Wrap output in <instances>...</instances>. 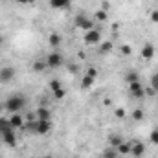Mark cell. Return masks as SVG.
Instances as JSON below:
<instances>
[{"instance_id": "1", "label": "cell", "mask_w": 158, "mask_h": 158, "mask_svg": "<svg viewBox=\"0 0 158 158\" xmlns=\"http://www.w3.org/2000/svg\"><path fill=\"white\" fill-rule=\"evenodd\" d=\"M26 103H28V99H26L24 94H13L6 99V110L11 112V114H17L26 107Z\"/></svg>"}, {"instance_id": "2", "label": "cell", "mask_w": 158, "mask_h": 158, "mask_svg": "<svg viewBox=\"0 0 158 158\" xmlns=\"http://www.w3.org/2000/svg\"><path fill=\"white\" fill-rule=\"evenodd\" d=\"M63 63H64V59L59 52H50L48 57H46V66L48 68H59Z\"/></svg>"}, {"instance_id": "3", "label": "cell", "mask_w": 158, "mask_h": 158, "mask_svg": "<svg viewBox=\"0 0 158 158\" xmlns=\"http://www.w3.org/2000/svg\"><path fill=\"white\" fill-rule=\"evenodd\" d=\"M52 131V119H35V132L37 134H48Z\"/></svg>"}, {"instance_id": "4", "label": "cell", "mask_w": 158, "mask_h": 158, "mask_svg": "<svg viewBox=\"0 0 158 158\" xmlns=\"http://www.w3.org/2000/svg\"><path fill=\"white\" fill-rule=\"evenodd\" d=\"M15 68L13 66H2L0 68V83H11L15 79Z\"/></svg>"}, {"instance_id": "5", "label": "cell", "mask_w": 158, "mask_h": 158, "mask_svg": "<svg viewBox=\"0 0 158 158\" xmlns=\"http://www.w3.org/2000/svg\"><path fill=\"white\" fill-rule=\"evenodd\" d=\"M129 92H131V96H132V98H138V99H142V98L145 96V88L142 86V83H140V81L131 83V85H129Z\"/></svg>"}, {"instance_id": "6", "label": "cell", "mask_w": 158, "mask_h": 158, "mask_svg": "<svg viewBox=\"0 0 158 158\" xmlns=\"http://www.w3.org/2000/svg\"><path fill=\"white\" fill-rule=\"evenodd\" d=\"M76 26L81 28V30H85V31H90V30H94V20L86 19L85 15H77L76 17Z\"/></svg>"}, {"instance_id": "7", "label": "cell", "mask_w": 158, "mask_h": 158, "mask_svg": "<svg viewBox=\"0 0 158 158\" xmlns=\"http://www.w3.org/2000/svg\"><path fill=\"white\" fill-rule=\"evenodd\" d=\"M83 40L86 42V44H98L99 40H101V33H99V30H90V31H86L85 35H83Z\"/></svg>"}, {"instance_id": "8", "label": "cell", "mask_w": 158, "mask_h": 158, "mask_svg": "<svg viewBox=\"0 0 158 158\" xmlns=\"http://www.w3.org/2000/svg\"><path fill=\"white\" fill-rule=\"evenodd\" d=\"M2 140H4V143L6 145H9V147H17V136H15V132H13V129L11 131H6L4 134H2Z\"/></svg>"}, {"instance_id": "9", "label": "cell", "mask_w": 158, "mask_h": 158, "mask_svg": "<svg viewBox=\"0 0 158 158\" xmlns=\"http://www.w3.org/2000/svg\"><path fill=\"white\" fill-rule=\"evenodd\" d=\"M9 123H11V127H13V129H22V127H24V123H26V119H24V116H22L20 112H17V114H11Z\"/></svg>"}, {"instance_id": "10", "label": "cell", "mask_w": 158, "mask_h": 158, "mask_svg": "<svg viewBox=\"0 0 158 158\" xmlns=\"http://www.w3.org/2000/svg\"><path fill=\"white\" fill-rule=\"evenodd\" d=\"M131 155L134 158H142L145 155V145L142 143V142H136V143H132L131 145Z\"/></svg>"}, {"instance_id": "11", "label": "cell", "mask_w": 158, "mask_h": 158, "mask_svg": "<svg viewBox=\"0 0 158 158\" xmlns=\"http://www.w3.org/2000/svg\"><path fill=\"white\" fill-rule=\"evenodd\" d=\"M48 4L52 9H68L72 6V0H50Z\"/></svg>"}, {"instance_id": "12", "label": "cell", "mask_w": 158, "mask_h": 158, "mask_svg": "<svg viewBox=\"0 0 158 158\" xmlns=\"http://www.w3.org/2000/svg\"><path fill=\"white\" fill-rule=\"evenodd\" d=\"M142 57H143V59H147V61L155 57V46H153L151 42L143 44V48H142Z\"/></svg>"}, {"instance_id": "13", "label": "cell", "mask_w": 158, "mask_h": 158, "mask_svg": "<svg viewBox=\"0 0 158 158\" xmlns=\"http://www.w3.org/2000/svg\"><path fill=\"white\" fill-rule=\"evenodd\" d=\"M35 116H37V119H52V112H50V109L40 107V109H37Z\"/></svg>"}, {"instance_id": "14", "label": "cell", "mask_w": 158, "mask_h": 158, "mask_svg": "<svg viewBox=\"0 0 158 158\" xmlns=\"http://www.w3.org/2000/svg\"><path fill=\"white\" fill-rule=\"evenodd\" d=\"M94 81H96L94 77H90V76H86V74H85V77L81 79V88L88 90L90 86H94Z\"/></svg>"}, {"instance_id": "15", "label": "cell", "mask_w": 158, "mask_h": 158, "mask_svg": "<svg viewBox=\"0 0 158 158\" xmlns=\"http://www.w3.org/2000/svg\"><path fill=\"white\" fill-rule=\"evenodd\" d=\"M116 151H118V155H131V145L125 143V142H121L118 147H116Z\"/></svg>"}, {"instance_id": "16", "label": "cell", "mask_w": 158, "mask_h": 158, "mask_svg": "<svg viewBox=\"0 0 158 158\" xmlns=\"http://www.w3.org/2000/svg\"><path fill=\"white\" fill-rule=\"evenodd\" d=\"M48 42H50L52 48H57V46L61 44V35H59V33H52L50 39H48Z\"/></svg>"}, {"instance_id": "17", "label": "cell", "mask_w": 158, "mask_h": 158, "mask_svg": "<svg viewBox=\"0 0 158 158\" xmlns=\"http://www.w3.org/2000/svg\"><path fill=\"white\" fill-rule=\"evenodd\" d=\"M101 158H118V151L112 149V147H107V149L101 153Z\"/></svg>"}, {"instance_id": "18", "label": "cell", "mask_w": 158, "mask_h": 158, "mask_svg": "<svg viewBox=\"0 0 158 158\" xmlns=\"http://www.w3.org/2000/svg\"><path fill=\"white\" fill-rule=\"evenodd\" d=\"M13 127H11V123H9V119L6 118H0V134H4L6 131H11Z\"/></svg>"}, {"instance_id": "19", "label": "cell", "mask_w": 158, "mask_h": 158, "mask_svg": "<svg viewBox=\"0 0 158 158\" xmlns=\"http://www.w3.org/2000/svg\"><path fill=\"white\" fill-rule=\"evenodd\" d=\"M94 19H96V20H99V22H105V20L109 19V13H107V11H103V9H99V11H96Z\"/></svg>"}, {"instance_id": "20", "label": "cell", "mask_w": 158, "mask_h": 158, "mask_svg": "<svg viewBox=\"0 0 158 158\" xmlns=\"http://www.w3.org/2000/svg\"><path fill=\"white\" fill-rule=\"evenodd\" d=\"M134 81H140V76H138L136 72H129V74L125 76V83H127V85H131V83H134Z\"/></svg>"}, {"instance_id": "21", "label": "cell", "mask_w": 158, "mask_h": 158, "mask_svg": "<svg viewBox=\"0 0 158 158\" xmlns=\"http://www.w3.org/2000/svg\"><path fill=\"white\" fill-rule=\"evenodd\" d=\"M112 48H114V46H112V42H103V44H101V48H99V53H103V55H105V53H110V52H112Z\"/></svg>"}, {"instance_id": "22", "label": "cell", "mask_w": 158, "mask_h": 158, "mask_svg": "<svg viewBox=\"0 0 158 158\" xmlns=\"http://www.w3.org/2000/svg\"><path fill=\"white\" fill-rule=\"evenodd\" d=\"M48 66H46V61H35L33 63V70L35 72H42V70H46Z\"/></svg>"}, {"instance_id": "23", "label": "cell", "mask_w": 158, "mask_h": 158, "mask_svg": "<svg viewBox=\"0 0 158 158\" xmlns=\"http://www.w3.org/2000/svg\"><path fill=\"white\" fill-rule=\"evenodd\" d=\"M48 86H50V90H52V92H55V90H59L63 85H61V81H57V79H52V81L48 83Z\"/></svg>"}, {"instance_id": "24", "label": "cell", "mask_w": 158, "mask_h": 158, "mask_svg": "<svg viewBox=\"0 0 158 158\" xmlns=\"http://www.w3.org/2000/svg\"><path fill=\"white\" fill-rule=\"evenodd\" d=\"M64 96H66V88H63V86H61L59 90H55V92H53V98H55V99H63Z\"/></svg>"}, {"instance_id": "25", "label": "cell", "mask_w": 158, "mask_h": 158, "mask_svg": "<svg viewBox=\"0 0 158 158\" xmlns=\"http://www.w3.org/2000/svg\"><path fill=\"white\" fill-rule=\"evenodd\" d=\"M143 116H145V114H143V110H142V109H136V110L132 112V118L136 119V121H142Z\"/></svg>"}, {"instance_id": "26", "label": "cell", "mask_w": 158, "mask_h": 158, "mask_svg": "<svg viewBox=\"0 0 158 158\" xmlns=\"http://www.w3.org/2000/svg\"><path fill=\"white\" fill-rule=\"evenodd\" d=\"M151 88L155 92H158V74H153L151 76Z\"/></svg>"}, {"instance_id": "27", "label": "cell", "mask_w": 158, "mask_h": 158, "mask_svg": "<svg viewBox=\"0 0 158 158\" xmlns=\"http://www.w3.org/2000/svg\"><path fill=\"white\" fill-rule=\"evenodd\" d=\"M149 140H151V143H155V145H158V129H155V131H151V134H149Z\"/></svg>"}, {"instance_id": "28", "label": "cell", "mask_w": 158, "mask_h": 158, "mask_svg": "<svg viewBox=\"0 0 158 158\" xmlns=\"http://www.w3.org/2000/svg\"><path fill=\"white\" fill-rule=\"evenodd\" d=\"M121 142H123V138L118 136V134H112V136H110V143H112V145H116V147H118Z\"/></svg>"}, {"instance_id": "29", "label": "cell", "mask_w": 158, "mask_h": 158, "mask_svg": "<svg viewBox=\"0 0 158 158\" xmlns=\"http://www.w3.org/2000/svg\"><path fill=\"white\" fill-rule=\"evenodd\" d=\"M121 53H125V55H131V53H132V48H131L129 44H123V46H121Z\"/></svg>"}, {"instance_id": "30", "label": "cell", "mask_w": 158, "mask_h": 158, "mask_svg": "<svg viewBox=\"0 0 158 158\" xmlns=\"http://www.w3.org/2000/svg\"><path fill=\"white\" fill-rule=\"evenodd\" d=\"M86 76H90V77H98V70H96V68H94V66H90V68H88V70H86Z\"/></svg>"}, {"instance_id": "31", "label": "cell", "mask_w": 158, "mask_h": 158, "mask_svg": "<svg viewBox=\"0 0 158 158\" xmlns=\"http://www.w3.org/2000/svg\"><path fill=\"white\" fill-rule=\"evenodd\" d=\"M114 114H116V118H125V116H127L125 109H116V112H114Z\"/></svg>"}, {"instance_id": "32", "label": "cell", "mask_w": 158, "mask_h": 158, "mask_svg": "<svg viewBox=\"0 0 158 158\" xmlns=\"http://www.w3.org/2000/svg\"><path fill=\"white\" fill-rule=\"evenodd\" d=\"M151 20H153L155 24H158V9H155V11H151Z\"/></svg>"}, {"instance_id": "33", "label": "cell", "mask_w": 158, "mask_h": 158, "mask_svg": "<svg viewBox=\"0 0 158 158\" xmlns=\"http://www.w3.org/2000/svg\"><path fill=\"white\" fill-rule=\"evenodd\" d=\"M145 96H155V90L149 86V88H145Z\"/></svg>"}, {"instance_id": "34", "label": "cell", "mask_w": 158, "mask_h": 158, "mask_svg": "<svg viewBox=\"0 0 158 158\" xmlns=\"http://www.w3.org/2000/svg\"><path fill=\"white\" fill-rule=\"evenodd\" d=\"M19 4H35V0H15Z\"/></svg>"}, {"instance_id": "35", "label": "cell", "mask_w": 158, "mask_h": 158, "mask_svg": "<svg viewBox=\"0 0 158 158\" xmlns=\"http://www.w3.org/2000/svg\"><path fill=\"white\" fill-rule=\"evenodd\" d=\"M101 6H103V11H109V9H110V4H109V2H103Z\"/></svg>"}, {"instance_id": "36", "label": "cell", "mask_w": 158, "mask_h": 158, "mask_svg": "<svg viewBox=\"0 0 158 158\" xmlns=\"http://www.w3.org/2000/svg\"><path fill=\"white\" fill-rule=\"evenodd\" d=\"M42 158H53V156H50V155H46V156H42Z\"/></svg>"}]
</instances>
